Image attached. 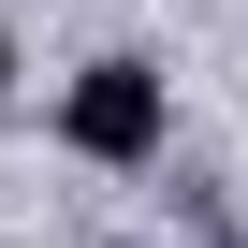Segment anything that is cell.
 Returning <instances> with one entry per match:
<instances>
[{
    "label": "cell",
    "instance_id": "cell-1",
    "mask_svg": "<svg viewBox=\"0 0 248 248\" xmlns=\"http://www.w3.org/2000/svg\"><path fill=\"white\" fill-rule=\"evenodd\" d=\"M59 146L73 161H161V59H88L73 88H59Z\"/></svg>",
    "mask_w": 248,
    "mask_h": 248
},
{
    "label": "cell",
    "instance_id": "cell-2",
    "mask_svg": "<svg viewBox=\"0 0 248 248\" xmlns=\"http://www.w3.org/2000/svg\"><path fill=\"white\" fill-rule=\"evenodd\" d=\"M0 88H15V30H0Z\"/></svg>",
    "mask_w": 248,
    "mask_h": 248
}]
</instances>
